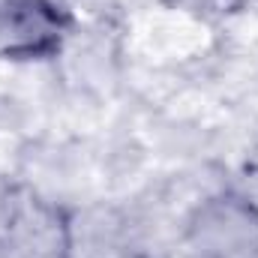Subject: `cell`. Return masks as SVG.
<instances>
[{
  "label": "cell",
  "mask_w": 258,
  "mask_h": 258,
  "mask_svg": "<svg viewBox=\"0 0 258 258\" xmlns=\"http://www.w3.org/2000/svg\"><path fill=\"white\" fill-rule=\"evenodd\" d=\"M189 6L201 12H216V15H231V12H243L249 9L255 0H186Z\"/></svg>",
  "instance_id": "obj_4"
},
{
  "label": "cell",
  "mask_w": 258,
  "mask_h": 258,
  "mask_svg": "<svg viewBox=\"0 0 258 258\" xmlns=\"http://www.w3.org/2000/svg\"><path fill=\"white\" fill-rule=\"evenodd\" d=\"M75 225L57 201L27 186L0 195V258H75Z\"/></svg>",
  "instance_id": "obj_1"
},
{
  "label": "cell",
  "mask_w": 258,
  "mask_h": 258,
  "mask_svg": "<svg viewBox=\"0 0 258 258\" xmlns=\"http://www.w3.org/2000/svg\"><path fill=\"white\" fill-rule=\"evenodd\" d=\"M189 258H258V207L237 192L207 198L186 228Z\"/></svg>",
  "instance_id": "obj_3"
},
{
  "label": "cell",
  "mask_w": 258,
  "mask_h": 258,
  "mask_svg": "<svg viewBox=\"0 0 258 258\" xmlns=\"http://www.w3.org/2000/svg\"><path fill=\"white\" fill-rule=\"evenodd\" d=\"M72 12L60 0H0V60L39 63L63 51Z\"/></svg>",
  "instance_id": "obj_2"
}]
</instances>
